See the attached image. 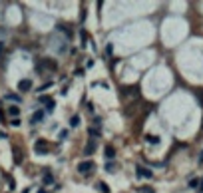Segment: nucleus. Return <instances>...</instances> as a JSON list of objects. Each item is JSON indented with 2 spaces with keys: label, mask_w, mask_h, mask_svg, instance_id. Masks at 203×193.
Returning <instances> with one entry per match:
<instances>
[{
  "label": "nucleus",
  "mask_w": 203,
  "mask_h": 193,
  "mask_svg": "<svg viewBox=\"0 0 203 193\" xmlns=\"http://www.w3.org/2000/svg\"><path fill=\"white\" fill-rule=\"evenodd\" d=\"M90 169H96V163L94 161H82V163H78V171L80 173H90Z\"/></svg>",
  "instance_id": "1"
},
{
  "label": "nucleus",
  "mask_w": 203,
  "mask_h": 193,
  "mask_svg": "<svg viewBox=\"0 0 203 193\" xmlns=\"http://www.w3.org/2000/svg\"><path fill=\"white\" fill-rule=\"evenodd\" d=\"M34 151H36L38 155H44V153L48 151V143L44 141V139H38V141L34 143Z\"/></svg>",
  "instance_id": "2"
},
{
  "label": "nucleus",
  "mask_w": 203,
  "mask_h": 193,
  "mask_svg": "<svg viewBox=\"0 0 203 193\" xmlns=\"http://www.w3.org/2000/svg\"><path fill=\"white\" fill-rule=\"evenodd\" d=\"M135 169H138V171H135V173H138V177H147V179L153 177V171L147 169V167H141V165H138Z\"/></svg>",
  "instance_id": "3"
},
{
  "label": "nucleus",
  "mask_w": 203,
  "mask_h": 193,
  "mask_svg": "<svg viewBox=\"0 0 203 193\" xmlns=\"http://www.w3.org/2000/svg\"><path fill=\"white\" fill-rule=\"evenodd\" d=\"M138 96H140V92H138L135 86H134V88H125L122 92V98H138Z\"/></svg>",
  "instance_id": "4"
},
{
  "label": "nucleus",
  "mask_w": 203,
  "mask_h": 193,
  "mask_svg": "<svg viewBox=\"0 0 203 193\" xmlns=\"http://www.w3.org/2000/svg\"><path fill=\"white\" fill-rule=\"evenodd\" d=\"M94 149H96V139L92 137L90 141L86 143V147H84V155H92V153H94Z\"/></svg>",
  "instance_id": "5"
},
{
  "label": "nucleus",
  "mask_w": 203,
  "mask_h": 193,
  "mask_svg": "<svg viewBox=\"0 0 203 193\" xmlns=\"http://www.w3.org/2000/svg\"><path fill=\"white\" fill-rule=\"evenodd\" d=\"M42 120H44V111H42V110H38V111H34V114H32L30 124H40Z\"/></svg>",
  "instance_id": "6"
},
{
  "label": "nucleus",
  "mask_w": 203,
  "mask_h": 193,
  "mask_svg": "<svg viewBox=\"0 0 203 193\" xmlns=\"http://www.w3.org/2000/svg\"><path fill=\"white\" fill-rule=\"evenodd\" d=\"M30 88H32L30 80H20V82H18V90H20V92H28Z\"/></svg>",
  "instance_id": "7"
},
{
  "label": "nucleus",
  "mask_w": 203,
  "mask_h": 193,
  "mask_svg": "<svg viewBox=\"0 0 203 193\" xmlns=\"http://www.w3.org/2000/svg\"><path fill=\"white\" fill-rule=\"evenodd\" d=\"M42 64H44V66H46L48 70H52V72H56V70H58V64L54 62V60H50V58H46V60H44Z\"/></svg>",
  "instance_id": "8"
},
{
  "label": "nucleus",
  "mask_w": 203,
  "mask_h": 193,
  "mask_svg": "<svg viewBox=\"0 0 203 193\" xmlns=\"http://www.w3.org/2000/svg\"><path fill=\"white\" fill-rule=\"evenodd\" d=\"M40 101L42 104H48V110H54V101H52V98H48V96H40Z\"/></svg>",
  "instance_id": "9"
},
{
  "label": "nucleus",
  "mask_w": 203,
  "mask_h": 193,
  "mask_svg": "<svg viewBox=\"0 0 203 193\" xmlns=\"http://www.w3.org/2000/svg\"><path fill=\"white\" fill-rule=\"evenodd\" d=\"M145 141L151 143V146H157V143H160V137L157 136H145Z\"/></svg>",
  "instance_id": "10"
},
{
  "label": "nucleus",
  "mask_w": 203,
  "mask_h": 193,
  "mask_svg": "<svg viewBox=\"0 0 203 193\" xmlns=\"http://www.w3.org/2000/svg\"><path fill=\"white\" fill-rule=\"evenodd\" d=\"M106 157H108V159H114V157H116V151H114V147H109V146L106 147Z\"/></svg>",
  "instance_id": "11"
},
{
  "label": "nucleus",
  "mask_w": 203,
  "mask_h": 193,
  "mask_svg": "<svg viewBox=\"0 0 203 193\" xmlns=\"http://www.w3.org/2000/svg\"><path fill=\"white\" fill-rule=\"evenodd\" d=\"M8 114H10V116H18V114H20V108H18V106H10V108H8Z\"/></svg>",
  "instance_id": "12"
},
{
  "label": "nucleus",
  "mask_w": 203,
  "mask_h": 193,
  "mask_svg": "<svg viewBox=\"0 0 203 193\" xmlns=\"http://www.w3.org/2000/svg\"><path fill=\"white\" fill-rule=\"evenodd\" d=\"M78 126H80V117L72 116V120H70V127H78Z\"/></svg>",
  "instance_id": "13"
},
{
  "label": "nucleus",
  "mask_w": 203,
  "mask_h": 193,
  "mask_svg": "<svg viewBox=\"0 0 203 193\" xmlns=\"http://www.w3.org/2000/svg\"><path fill=\"white\" fill-rule=\"evenodd\" d=\"M140 193H155L153 187H140Z\"/></svg>",
  "instance_id": "14"
},
{
  "label": "nucleus",
  "mask_w": 203,
  "mask_h": 193,
  "mask_svg": "<svg viewBox=\"0 0 203 193\" xmlns=\"http://www.w3.org/2000/svg\"><path fill=\"white\" fill-rule=\"evenodd\" d=\"M52 181H54L52 173H46V175H44V183H52Z\"/></svg>",
  "instance_id": "15"
},
{
  "label": "nucleus",
  "mask_w": 203,
  "mask_h": 193,
  "mask_svg": "<svg viewBox=\"0 0 203 193\" xmlns=\"http://www.w3.org/2000/svg\"><path fill=\"white\" fill-rule=\"evenodd\" d=\"M197 185H199V179H191V181H189V187H191V189H197Z\"/></svg>",
  "instance_id": "16"
},
{
  "label": "nucleus",
  "mask_w": 203,
  "mask_h": 193,
  "mask_svg": "<svg viewBox=\"0 0 203 193\" xmlns=\"http://www.w3.org/2000/svg\"><path fill=\"white\" fill-rule=\"evenodd\" d=\"M98 187H100V189H102L104 193H109V189H108V185H106V183H102V181H100V183H98Z\"/></svg>",
  "instance_id": "17"
},
{
  "label": "nucleus",
  "mask_w": 203,
  "mask_h": 193,
  "mask_svg": "<svg viewBox=\"0 0 203 193\" xmlns=\"http://www.w3.org/2000/svg\"><path fill=\"white\" fill-rule=\"evenodd\" d=\"M6 100H14V101H20V96H14V94H8Z\"/></svg>",
  "instance_id": "18"
},
{
  "label": "nucleus",
  "mask_w": 203,
  "mask_h": 193,
  "mask_svg": "<svg viewBox=\"0 0 203 193\" xmlns=\"http://www.w3.org/2000/svg\"><path fill=\"white\" fill-rule=\"evenodd\" d=\"M106 171H116V165H114V163H108V165H106Z\"/></svg>",
  "instance_id": "19"
},
{
  "label": "nucleus",
  "mask_w": 203,
  "mask_h": 193,
  "mask_svg": "<svg viewBox=\"0 0 203 193\" xmlns=\"http://www.w3.org/2000/svg\"><path fill=\"white\" fill-rule=\"evenodd\" d=\"M112 52H114V46H112V44H108V48H106V54L109 56V54H112Z\"/></svg>",
  "instance_id": "20"
},
{
  "label": "nucleus",
  "mask_w": 203,
  "mask_h": 193,
  "mask_svg": "<svg viewBox=\"0 0 203 193\" xmlns=\"http://www.w3.org/2000/svg\"><path fill=\"white\" fill-rule=\"evenodd\" d=\"M197 193H203V179L199 181V187H197Z\"/></svg>",
  "instance_id": "21"
},
{
  "label": "nucleus",
  "mask_w": 203,
  "mask_h": 193,
  "mask_svg": "<svg viewBox=\"0 0 203 193\" xmlns=\"http://www.w3.org/2000/svg\"><path fill=\"white\" fill-rule=\"evenodd\" d=\"M10 124H12V126H20V120H18V117H14V120L10 121Z\"/></svg>",
  "instance_id": "22"
},
{
  "label": "nucleus",
  "mask_w": 203,
  "mask_h": 193,
  "mask_svg": "<svg viewBox=\"0 0 203 193\" xmlns=\"http://www.w3.org/2000/svg\"><path fill=\"white\" fill-rule=\"evenodd\" d=\"M197 161H199V163H203V151L199 153V159H197Z\"/></svg>",
  "instance_id": "23"
},
{
  "label": "nucleus",
  "mask_w": 203,
  "mask_h": 193,
  "mask_svg": "<svg viewBox=\"0 0 203 193\" xmlns=\"http://www.w3.org/2000/svg\"><path fill=\"white\" fill-rule=\"evenodd\" d=\"M2 50H4V44H0V54H2Z\"/></svg>",
  "instance_id": "24"
},
{
  "label": "nucleus",
  "mask_w": 203,
  "mask_h": 193,
  "mask_svg": "<svg viewBox=\"0 0 203 193\" xmlns=\"http://www.w3.org/2000/svg\"><path fill=\"white\" fill-rule=\"evenodd\" d=\"M38 193H48V191H46V189H40V191H38Z\"/></svg>",
  "instance_id": "25"
}]
</instances>
